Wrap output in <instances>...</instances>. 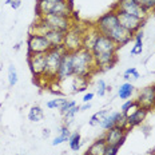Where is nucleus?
<instances>
[{
    "label": "nucleus",
    "instance_id": "1",
    "mask_svg": "<svg viewBox=\"0 0 155 155\" xmlns=\"http://www.w3.org/2000/svg\"><path fill=\"white\" fill-rule=\"evenodd\" d=\"M36 14L38 18L47 15L74 16V11L70 0H36Z\"/></svg>",
    "mask_w": 155,
    "mask_h": 155
},
{
    "label": "nucleus",
    "instance_id": "2",
    "mask_svg": "<svg viewBox=\"0 0 155 155\" xmlns=\"http://www.w3.org/2000/svg\"><path fill=\"white\" fill-rule=\"evenodd\" d=\"M74 66V76H87L90 78L96 71L95 62H94L92 52L86 48L71 52Z\"/></svg>",
    "mask_w": 155,
    "mask_h": 155
},
{
    "label": "nucleus",
    "instance_id": "3",
    "mask_svg": "<svg viewBox=\"0 0 155 155\" xmlns=\"http://www.w3.org/2000/svg\"><path fill=\"white\" fill-rule=\"evenodd\" d=\"M67 51L63 47H58V48H52L46 54V70H44V75L43 78L50 82L56 80V75L58 71H59L60 63H62L63 55Z\"/></svg>",
    "mask_w": 155,
    "mask_h": 155
},
{
    "label": "nucleus",
    "instance_id": "4",
    "mask_svg": "<svg viewBox=\"0 0 155 155\" xmlns=\"http://www.w3.org/2000/svg\"><path fill=\"white\" fill-rule=\"evenodd\" d=\"M87 30L83 28L79 23H76L72 25V28L66 32V38H64V43H63V48L67 52H75V51L83 48V36H84V32Z\"/></svg>",
    "mask_w": 155,
    "mask_h": 155
},
{
    "label": "nucleus",
    "instance_id": "5",
    "mask_svg": "<svg viewBox=\"0 0 155 155\" xmlns=\"http://www.w3.org/2000/svg\"><path fill=\"white\" fill-rule=\"evenodd\" d=\"M47 25L48 30L60 31V32H68L72 25L76 23V19L74 16H59V15H47L43 18H38Z\"/></svg>",
    "mask_w": 155,
    "mask_h": 155
},
{
    "label": "nucleus",
    "instance_id": "6",
    "mask_svg": "<svg viewBox=\"0 0 155 155\" xmlns=\"http://www.w3.org/2000/svg\"><path fill=\"white\" fill-rule=\"evenodd\" d=\"M112 9L124 12V14H128L132 16H137V18H139L144 21H146V19L148 18V15H150L146 9L142 7L139 3L135 2V0H118L116 4L112 7Z\"/></svg>",
    "mask_w": 155,
    "mask_h": 155
},
{
    "label": "nucleus",
    "instance_id": "7",
    "mask_svg": "<svg viewBox=\"0 0 155 155\" xmlns=\"http://www.w3.org/2000/svg\"><path fill=\"white\" fill-rule=\"evenodd\" d=\"M50 50H52V46L46 36L30 32L27 38V55L47 54Z\"/></svg>",
    "mask_w": 155,
    "mask_h": 155
},
{
    "label": "nucleus",
    "instance_id": "8",
    "mask_svg": "<svg viewBox=\"0 0 155 155\" xmlns=\"http://www.w3.org/2000/svg\"><path fill=\"white\" fill-rule=\"evenodd\" d=\"M118 24H119V19H118V15H116L115 9H110L108 12L99 16V19L94 23V27L96 28V31L101 35L107 36L108 32L111 30H114Z\"/></svg>",
    "mask_w": 155,
    "mask_h": 155
},
{
    "label": "nucleus",
    "instance_id": "9",
    "mask_svg": "<svg viewBox=\"0 0 155 155\" xmlns=\"http://www.w3.org/2000/svg\"><path fill=\"white\" fill-rule=\"evenodd\" d=\"M119 47L116 46L114 41L111 40L108 36L104 35H98L95 43L92 46L91 52L94 56H98V55H112V54H118Z\"/></svg>",
    "mask_w": 155,
    "mask_h": 155
},
{
    "label": "nucleus",
    "instance_id": "10",
    "mask_svg": "<svg viewBox=\"0 0 155 155\" xmlns=\"http://www.w3.org/2000/svg\"><path fill=\"white\" fill-rule=\"evenodd\" d=\"M127 131L128 130L120 127V126H114L112 128L104 131L103 138H104L106 143H107L108 146H118V147H120L122 144L124 143V140H126Z\"/></svg>",
    "mask_w": 155,
    "mask_h": 155
},
{
    "label": "nucleus",
    "instance_id": "11",
    "mask_svg": "<svg viewBox=\"0 0 155 155\" xmlns=\"http://www.w3.org/2000/svg\"><path fill=\"white\" fill-rule=\"evenodd\" d=\"M115 12H116V15H118L119 24L123 25L126 30H128L130 32H132V34H135V32L142 30V27H143V24H144V20L137 18V16L120 12V11H115Z\"/></svg>",
    "mask_w": 155,
    "mask_h": 155
},
{
    "label": "nucleus",
    "instance_id": "12",
    "mask_svg": "<svg viewBox=\"0 0 155 155\" xmlns=\"http://www.w3.org/2000/svg\"><path fill=\"white\" fill-rule=\"evenodd\" d=\"M107 36L111 39L112 41L118 46L119 48L126 46L127 43H130V41L132 40V38H134V34L132 32H130L128 30H126V28L123 27V25L118 24L116 27L114 28V30H111L108 32Z\"/></svg>",
    "mask_w": 155,
    "mask_h": 155
},
{
    "label": "nucleus",
    "instance_id": "13",
    "mask_svg": "<svg viewBox=\"0 0 155 155\" xmlns=\"http://www.w3.org/2000/svg\"><path fill=\"white\" fill-rule=\"evenodd\" d=\"M27 62H28V67H30L32 75L36 78V79L44 75V70H46V54L27 55Z\"/></svg>",
    "mask_w": 155,
    "mask_h": 155
},
{
    "label": "nucleus",
    "instance_id": "14",
    "mask_svg": "<svg viewBox=\"0 0 155 155\" xmlns=\"http://www.w3.org/2000/svg\"><path fill=\"white\" fill-rule=\"evenodd\" d=\"M74 76V66H72V56L71 52H66L63 55L62 63H60L59 71H58L56 75V80L59 83H63L66 80L71 79Z\"/></svg>",
    "mask_w": 155,
    "mask_h": 155
},
{
    "label": "nucleus",
    "instance_id": "15",
    "mask_svg": "<svg viewBox=\"0 0 155 155\" xmlns=\"http://www.w3.org/2000/svg\"><path fill=\"white\" fill-rule=\"evenodd\" d=\"M137 102L140 107L150 110H154L155 107V86H148L142 88L138 94Z\"/></svg>",
    "mask_w": 155,
    "mask_h": 155
},
{
    "label": "nucleus",
    "instance_id": "16",
    "mask_svg": "<svg viewBox=\"0 0 155 155\" xmlns=\"http://www.w3.org/2000/svg\"><path fill=\"white\" fill-rule=\"evenodd\" d=\"M148 114V110L147 108H143V107H138L135 108L132 112H130L126 118H127V128L130 130L132 127H137V126H140L146 120V116Z\"/></svg>",
    "mask_w": 155,
    "mask_h": 155
},
{
    "label": "nucleus",
    "instance_id": "17",
    "mask_svg": "<svg viewBox=\"0 0 155 155\" xmlns=\"http://www.w3.org/2000/svg\"><path fill=\"white\" fill-rule=\"evenodd\" d=\"M43 36L47 38V40L51 43L52 48H58V47H63L64 43V38H66V34L60 31H54V30H48Z\"/></svg>",
    "mask_w": 155,
    "mask_h": 155
},
{
    "label": "nucleus",
    "instance_id": "18",
    "mask_svg": "<svg viewBox=\"0 0 155 155\" xmlns=\"http://www.w3.org/2000/svg\"><path fill=\"white\" fill-rule=\"evenodd\" d=\"M106 148H107V143H106L104 138H98L96 140H94L90 147L87 148L84 155H104Z\"/></svg>",
    "mask_w": 155,
    "mask_h": 155
},
{
    "label": "nucleus",
    "instance_id": "19",
    "mask_svg": "<svg viewBox=\"0 0 155 155\" xmlns=\"http://www.w3.org/2000/svg\"><path fill=\"white\" fill-rule=\"evenodd\" d=\"M98 35H99V32L96 31V28L94 27V24L88 25L86 32H84V36H83V48L91 51L94 43H95L96 38H98Z\"/></svg>",
    "mask_w": 155,
    "mask_h": 155
},
{
    "label": "nucleus",
    "instance_id": "20",
    "mask_svg": "<svg viewBox=\"0 0 155 155\" xmlns=\"http://www.w3.org/2000/svg\"><path fill=\"white\" fill-rule=\"evenodd\" d=\"M122 115H123V112H120V111H111L104 118V120L102 122V124L99 126V127H102L104 131H107V130H110V128L114 127V126H118Z\"/></svg>",
    "mask_w": 155,
    "mask_h": 155
},
{
    "label": "nucleus",
    "instance_id": "21",
    "mask_svg": "<svg viewBox=\"0 0 155 155\" xmlns=\"http://www.w3.org/2000/svg\"><path fill=\"white\" fill-rule=\"evenodd\" d=\"M90 83V78L87 76H72L71 78V88H72V92H82L86 91L87 87H88Z\"/></svg>",
    "mask_w": 155,
    "mask_h": 155
},
{
    "label": "nucleus",
    "instance_id": "22",
    "mask_svg": "<svg viewBox=\"0 0 155 155\" xmlns=\"http://www.w3.org/2000/svg\"><path fill=\"white\" fill-rule=\"evenodd\" d=\"M134 92H135L134 84L130 82H124V83H122L118 88V98L120 99V101H127V99L131 98Z\"/></svg>",
    "mask_w": 155,
    "mask_h": 155
},
{
    "label": "nucleus",
    "instance_id": "23",
    "mask_svg": "<svg viewBox=\"0 0 155 155\" xmlns=\"http://www.w3.org/2000/svg\"><path fill=\"white\" fill-rule=\"evenodd\" d=\"M110 112H111V108H103V110H99V111H96L95 114H94L91 118H90L88 120V124L92 126V127H99V126L102 124V122L104 120V118L107 116Z\"/></svg>",
    "mask_w": 155,
    "mask_h": 155
},
{
    "label": "nucleus",
    "instance_id": "24",
    "mask_svg": "<svg viewBox=\"0 0 155 155\" xmlns=\"http://www.w3.org/2000/svg\"><path fill=\"white\" fill-rule=\"evenodd\" d=\"M71 135V131H70V127H67V126H62L59 130V134L56 135V137L54 138L52 140V146H59V144L64 143V142H68V138Z\"/></svg>",
    "mask_w": 155,
    "mask_h": 155
},
{
    "label": "nucleus",
    "instance_id": "25",
    "mask_svg": "<svg viewBox=\"0 0 155 155\" xmlns=\"http://www.w3.org/2000/svg\"><path fill=\"white\" fill-rule=\"evenodd\" d=\"M28 120L30 122H41L44 119V111L40 106H32V107L28 110Z\"/></svg>",
    "mask_w": 155,
    "mask_h": 155
},
{
    "label": "nucleus",
    "instance_id": "26",
    "mask_svg": "<svg viewBox=\"0 0 155 155\" xmlns=\"http://www.w3.org/2000/svg\"><path fill=\"white\" fill-rule=\"evenodd\" d=\"M68 146L71 148V151H75V153L80 150V147H82V135H80L79 131L71 132L68 138Z\"/></svg>",
    "mask_w": 155,
    "mask_h": 155
},
{
    "label": "nucleus",
    "instance_id": "27",
    "mask_svg": "<svg viewBox=\"0 0 155 155\" xmlns=\"http://www.w3.org/2000/svg\"><path fill=\"white\" fill-rule=\"evenodd\" d=\"M139 78H140V74L135 67H130V68H127L123 72V79L126 82L132 83V82H135V80H138Z\"/></svg>",
    "mask_w": 155,
    "mask_h": 155
},
{
    "label": "nucleus",
    "instance_id": "28",
    "mask_svg": "<svg viewBox=\"0 0 155 155\" xmlns=\"http://www.w3.org/2000/svg\"><path fill=\"white\" fill-rule=\"evenodd\" d=\"M78 112H80V106H74L68 112H66V114L63 115V118H64V126H67V127H70V124L74 122V119H75V115L78 114Z\"/></svg>",
    "mask_w": 155,
    "mask_h": 155
},
{
    "label": "nucleus",
    "instance_id": "29",
    "mask_svg": "<svg viewBox=\"0 0 155 155\" xmlns=\"http://www.w3.org/2000/svg\"><path fill=\"white\" fill-rule=\"evenodd\" d=\"M67 102V99L64 96H58L55 99H50L47 103H46V107L48 110H60V107Z\"/></svg>",
    "mask_w": 155,
    "mask_h": 155
},
{
    "label": "nucleus",
    "instance_id": "30",
    "mask_svg": "<svg viewBox=\"0 0 155 155\" xmlns=\"http://www.w3.org/2000/svg\"><path fill=\"white\" fill-rule=\"evenodd\" d=\"M18 80H19V75H18V71H16V67L14 64H9L8 66V84H9V87H14L18 84Z\"/></svg>",
    "mask_w": 155,
    "mask_h": 155
},
{
    "label": "nucleus",
    "instance_id": "31",
    "mask_svg": "<svg viewBox=\"0 0 155 155\" xmlns=\"http://www.w3.org/2000/svg\"><path fill=\"white\" fill-rule=\"evenodd\" d=\"M107 83L104 82L103 79H99L98 83H96V95L98 96H104L106 94H107Z\"/></svg>",
    "mask_w": 155,
    "mask_h": 155
},
{
    "label": "nucleus",
    "instance_id": "32",
    "mask_svg": "<svg viewBox=\"0 0 155 155\" xmlns=\"http://www.w3.org/2000/svg\"><path fill=\"white\" fill-rule=\"evenodd\" d=\"M143 52V41H134V46L131 47L130 54L132 56H137V55H140Z\"/></svg>",
    "mask_w": 155,
    "mask_h": 155
},
{
    "label": "nucleus",
    "instance_id": "33",
    "mask_svg": "<svg viewBox=\"0 0 155 155\" xmlns=\"http://www.w3.org/2000/svg\"><path fill=\"white\" fill-rule=\"evenodd\" d=\"M137 103V99H127V101H124V103L120 106V112H123L124 115H127V112L130 111V108L132 106Z\"/></svg>",
    "mask_w": 155,
    "mask_h": 155
},
{
    "label": "nucleus",
    "instance_id": "34",
    "mask_svg": "<svg viewBox=\"0 0 155 155\" xmlns=\"http://www.w3.org/2000/svg\"><path fill=\"white\" fill-rule=\"evenodd\" d=\"M74 106H76V102H75V101H70V99H67V102L64 103V104L62 106V107H60V110H59V111H60V114L64 115V114H66V112H68L70 110L74 107Z\"/></svg>",
    "mask_w": 155,
    "mask_h": 155
},
{
    "label": "nucleus",
    "instance_id": "35",
    "mask_svg": "<svg viewBox=\"0 0 155 155\" xmlns=\"http://www.w3.org/2000/svg\"><path fill=\"white\" fill-rule=\"evenodd\" d=\"M142 7L150 14L151 11H155V0H144L143 4H142Z\"/></svg>",
    "mask_w": 155,
    "mask_h": 155
},
{
    "label": "nucleus",
    "instance_id": "36",
    "mask_svg": "<svg viewBox=\"0 0 155 155\" xmlns=\"http://www.w3.org/2000/svg\"><path fill=\"white\" fill-rule=\"evenodd\" d=\"M5 4L12 9H19L21 7V0H5Z\"/></svg>",
    "mask_w": 155,
    "mask_h": 155
},
{
    "label": "nucleus",
    "instance_id": "37",
    "mask_svg": "<svg viewBox=\"0 0 155 155\" xmlns=\"http://www.w3.org/2000/svg\"><path fill=\"white\" fill-rule=\"evenodd\" d=\"M119 151V147L118 146H108L107 144V148H106V153L104 155H116Z\"/></svg>",
    "mask_w": 155,
    "mask_h": 155
},
{
    "label": "nucleus",
    "instance_id": "38",
    "mask_svg": "<svg viewBox=\"0 0 155 155\" xmlns=\"http://www.w3.org/2000/svg\"><path fill=\"white\" fill-rule=\"evenodd\" d=\"M94 96H95V94H94V92H86L82 101H83V103H91V101L94 99Z\"/></svg>",
    "mask_w": 155,
    "mask_h": 155
},
{
    "label": "nucleus",
    "instance_id": "39",
    "mask_svg": "<svg viewBox=\"0 0 155 155\" xmlns=\"http://www.w3.org/2000/svg\"><path fill=\"white\" fill-rule=\"evenodd\" d=\"M91 108V103H83V106H80V111H87Z\"/></svg>",
    "mask_w": 155,
    "mask_h": 155
},
{
    "label": "nucleus",
    "instance_id": "40",
    "mask_svg": "<svg viewBox=\"0 0 155 155\" xmlns=\"http://www.w3.org/2000/svg\"><path fill=\"white\" fill-rule=\"evenodd\" d=\"M51 135V130L50 128H44L43 130V138H48Z\"/></svg>",
    "mask_w": 155,
    "mask_h": 155
},
{
    "label": "nucleus",
    "instance_id": "41",
    "mask_svg": "<svg viewBox=\"0 0 155 155\" xmlns=\"http://www.w3.org/2000/svg\"><path fill=\"white\" fill-rule=\"evenodd\" d=\"M135 2H137V3H139V4L142 5V4H143V2H144V0H135Z\"/></svg>",
    "mask_w": 155,
    "mask_h": 155
},
{
    "label": "nucleus",
    "instance_id": "42",
    "mask_svg": "<svg viewBox=\"0 0 155 155\" xmlns=\"http://www.w3.org/2000/svg\"><path fill=\"white\" fill-rule=\"evenodd\" d=\"M150 155H155V151H153V153H151Z\"/></svg>",
    "mask_w": 155,
    "mask_h": 155
},
{
    "label": "nucleus",
    "instance_id": "43",
    "mask_svg": "<svg viewBox=\"0 0 155 155\" xmlns=\"http://www.w3.org/2000/svg\"><path fill=\"white\" fill-rule=\"evenodd\" d=\"M15 155H25V154H15Z\"/></svg>",
    "mask_w": 155,
    "mask_h": 155
},
{
    "label": "nucleus",
    "instance_id": "44",
    "mask_svg": "<svg viewBox=\"0 0 155 155\" xmlns=\"http://www.w3.org/2000/svg\"><path fill=\"white\" fill-rule=\"evenodd\" d=\"M154 50H155V43H154Z\"/></svg>",
    "mask_w": 155,
    "mask_h": 155
},
{
    "label": "nucleus",
    "instance_id": "45",
    "mask_svg": "<svg viewBox=\"0 0 155 155\" xmlns=\"http://www.w3.org/2000/svg\"><path fill=\"white\" fill-rule=\"evenodd\" d=\"M154 110H155V107H154Z\"/></svg>",
    "mask_w": 155,
    "mask_h": 155
}]
</instances>
